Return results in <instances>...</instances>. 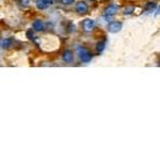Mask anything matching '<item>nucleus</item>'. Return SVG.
<instances>
[{
	"label": "nucleus",
	"mask_w": 160,
	"mask_h": 160,
	"mask_svg": "<svg viewBox=\"0 0 160 160\" xmlns=\"http://www.w3.org/2000/svg\"><path fill=\"white\" fill-rule=\"evenodd\" d=\"M77 52H78V56H79V58H80V60H81L83 63H89L93 58V54H91L90 50L87 49V48L83 47V46L78 47Z\"/></svg>",
	"instance_id": "obj_1"
},
{
	"label": "nucleus",
	"mask_w": 160,
	"mask_h": 160,
	"mask_svg": "<svg viewBox=\"0 0 160 160\" xmlns=\"http://www.w3.org/2000/svg\"><path fill=\"white\" fill-rule=\"evenodd\" d=\"M95 28V21L90 18H87L82 21V29L86 32H91Z\"/></svg>",
	"instance_id": "obj_2"
},
{
	"label": "nucleus",
	"mask_w": 160,
	"mask_h": 160,
	"mask_svg": "<svg viewBox=\"0 0 160 160\" xmlns=\"http://www.w3.org/2000/svg\"><path fill=\"white\" fill-rule=\"evenodd\" d=\"M54 5V0H36V8L38 10H46Z\"/></svg>",
	"instance_id": "obj_3"
},
{
	"label": "nucleus",
	"mask_w": 160,
	"mask_h": 160,
	"mask_svg": "<svg viewBox=\"0 0 160 160\" xmlns=\"http://www.w3.org/2000/svg\"><path fill=\"white\" fill-rule=\"evenodd\" d=\"M76 11L77 13L81 14V15L87 14L89 12V5L84 1H79V2L76 3Z\"/></svg>",
	"instance_id": "obj_4"
},
{
	"label": "nucleus",
	"mask_w": 160,
	"mask_h": 160,
	"mask_svg": "<svg viewBox=\"0 0 160 160\" xmlns=\"http://www.w3.org/2000/svg\"><path fill=\"white\" fill-rule=\"evenodd\" d=\"M108 30L111 33H117L122 30V23L119 21H111L108 25Z\"/></svg>",
	"instance_id": "obj_5"
},
{
	"label": "nucleus",
	"mask_w": 160,
	"mask_h": 160,
	"mask_svg": "<svg viewBox=\"0 0 160 160\" xmlns=\"http://www.w3.org/2000/svg\"><path fill=\"white\" fill-rule=\"evenodd\" d=\"M119 7L117 5H111L105 10V15L111 16V17H112V16H114L115 14L119 12Z\"/></svg>",
	"instance_id": "obj_6"
},
{
	"label": "nucleus",
	"mask_w": 160,
	"mask_h": 160,
	"mask_svg": "<svg viewBox=\"0 0 160 160\" xmlns=\"http://www.w3.org/2000/svg\"><path fill=\"white\" fill-rule=\"evenodd\" d=\"M32 27H33L34 31L41 32V31H44V29H45V24H44V21L42 19H36L32 24Z\"/></svg>",
	"instance_id": "obj_7"
},
{
	"label": "nucleus",
	"mask_w": 160,
	"mask_h": 160,
	"mask_svg": "<svg viewBox=\"0 0 160 160\" xmlns=\"http://www.w3.org/2000/svg\"><path fill=\"white\" fill-rule=\"evenodd\" d=\"M62 59L66 63H72L73 60H74V54H73V52L70 50H65L63 56H62Z\"/></svg>",
	"instance_id": "obj_8"
},
{
	"label": "nucleus",
	"mask_w": 160,
	"mask_h": 160,
	"mask_svg": "<svg viewBox=\"0 0 160 160\" xmlns=\"http://www.w3.org/2000/svg\"><path fill=\"white\" fill-rule=\"evenodd\" d=\"M0 45H1L2 48H5V49H10L13 46V40L12 38H5V40L1 41Z\"/></svg>",
	"instance_id": "obj_9"
},
{
	"label": "nucleus",
	"mask_w": 160,
	"mask_h": 160,
	"mask_svg": "<svg viewBox=\"0 0 160 160\" xmlns=\"http://www.w3.org/2000/svg\"><path fill=\"white\" fill-rule=\"evenodd\" d=\"M105 48H106V40H104V41H99L98 43H97L96 51L98 52V54H102V52L105 50Z\"/></svg>",
	"instance_id": "obj_10"
},
{
	"label": "nucleus",
	"mask_w": 160,
	"mask_h": 160,
	"mask_svg": "<svg viewBox=\"0 0 160 160\" xmlns=\"http://www.w3.org/2000/svg\"><path fill=\"white\" fill-rule=\"evenodd\" d=\"M17 5L21 8V9H26L31 5V0H17Z\"/></svg>",
	"instance_id": "obj_11"
},
{
	"label": "nucleus",
	"mask_w": 160,
	"mask_h": 160,
	"mask_svg": "<svg viewBox=\"0 0 160 160\" xmlns=\"http://www.w3.org/2000/svg\"><path fill=\"white\" fill-rule=\"evenodd\" d=\"M156 7H157L156 2H154V1H149V2H147V5H145V10H146V11H154Z\"/></svg>",
	"instance_id": "obj_12"
},
{
	"label": "nucleus",
	"mask_w": 160,
	"mask_h": 160,
	"mask_svg": "<svg viewBox=\"0 0 160 160\" xmlns=\"http://www.w3.org/2000/svg\"><path fill=\"white\" fill-rule=\"evenodd\" d=\"M27 36H28V38L32 40L33 42L36 41V38H35V35H34V33H33V31H32V29H30V30H28V31H27Z\"/></svg>",
	"instance_id": "obj_13"
},
{
	"label": "nucleus",
	"mask_w": 160,
	"mask_h": 160,
	"mask_svg": "<svg viewBox=\"0 0 160 160\" xmlns=\"http://www.w3.org/2000/svg\"><path fill=\"white\" fill-rule=\"evenodd\" d=\"M61 2L65 5H70L75 2V0H61Z\"/></svg>",
	"instance_id": "obj_14"
},
{
	"label": "nucleus",
	"mask_w": 160,
	"mask_h": 160,
	"mask_svg": "<svg viewBox=\"0 0 160 160\" xmlns=\"http://www.w3.org/2000/svg\"><path fill=\"white\" fill-rule=\"evenodd\" d=\"M133 11H135V8L133 7L127 8V9H125V14H126V15H129V14H131Z\"/></svg>",
	"instance_id": "obj_15"
},
{
	"label": "nucleus",
	"mask_w": 160,
	"mask_h": 160,
	"mask_svg": "<svg viewBox=\"0 0 160 160\" xmlns=\"http://www.w3.org/2000/svg\"><path fill=\"white\" fill-rule=\"evenodd\" d=\"M90 1H94V0H90Z\"/></svg>",
	"instance_id": "obj_16"
}]
</instances>
